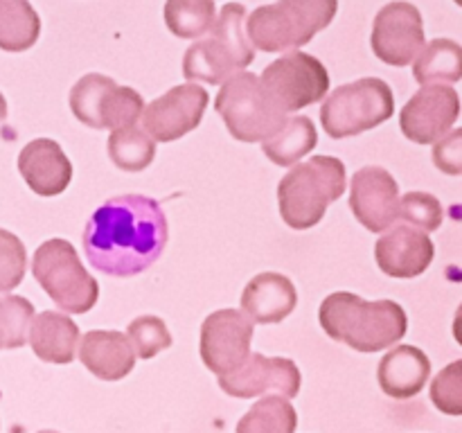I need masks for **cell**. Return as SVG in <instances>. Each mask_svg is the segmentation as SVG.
Segmentation results:
<instances>
[{"label": "cell", "mask_w": 462, "mask_h": 433, "mask_svg": "<svg viewBox=\"0 0 462 433\" xmlns=\"http://www.w3.org/2000/svg\"><path fill=\"white\" fill-rule=\"evenodd\" d=\"M170 224L161 203L144 194L108 198L93 212L81 242L90 266L113 278H134L162 255Z\"/></svg>", "instance_id": "1"}, {"label": "cell", "mask_w": 462, "mask_h": 433, "mask_svg": "<svg viewBox=\"0 0 462 433\" xmlns=\"http://www.w3.org/2000/svg\"><path fill=\"white\" fill-rule=\"evenodd\" d=\"M325 334L356 352H382L409 332V316L395 300H364L350 291L329 293L319 309Z\"/></svg>", "instance_id": "2"}, {"label": "cell", "mask_w": 462, "mask_h": 433, "mask_svg": "<svg viewBox=\"0 0 462 433\" xmlns=\"http://www.w3.org/2000/svg\"><path fill=\"white\" fill-rule=\"evenodd\" d=\"M255 61V48L246 34V9L239 3L221 7L210 30L197 39L183 57L185 79L224 84Z\"/></svg>", "instance_id": "3"}, {"label": "cell", "mask_w": 462, "mask_h": 433, "mask_svg": "<svg viewBox=\"0 0 462 433\" xmlns=\"http://www.w3.org/2000/svg\"><path fill=\"white\" fill-rule=\"evenodd\" d=\"M346 165L334 156H314L293 167L278 185L282 221L293 230L314 228L323 221L329 203L346 192Z\"/></svg>", "instance_id": "4"}, {"label": "cell", "mask_w": 462, "mask_h": 433, "mask_svg": "<svg viewBox=\"0 0 462 433\" xmlns=\"http://www.w3.org/2000/svg\"><path fill=\"white\" fill-rule=\"evenodd\" d=\"M338 0H278L248 16L246 34L253 48L289 52L310 43L337 18Z\"/></svg>", "instance_id": "5"}, {"label": "cell", "mask_w": 462, "mask_h": 433, "mask_svg": "<svg viewBox=\"0 0 462 433\" xmlns=\"http://www.w3.org/2000/svg\"><path fill=\"white\" fill-rule=\"evenodd\" d=\"M215 108L224 117L228 134L239 143H264L289 120L269 97L260 77L246 70L221 84Z\"/></svg>", "instance_id": "6"}, {"label": "cell", "mask_w": 462, "mask_h": 433, "mask_svg": "<svg viewBox=\"0 0 462 433\" xmlns=\"http://www.w3.org/2000/svg\"><path fill=\"white\" fill-rule=\"evenodd\" d=\"M32 275L63 314H86L99 298V284L66 239H48L32 257Z\"/></svg>", "instance_id": "7"}, {"label": "cell", "mask_w": 462, "mask_h": 433, "mask_svg": "<svg viewBox=\"0 0 462 433\" xmlns=\"http://www.w3.org/2000/svg\"><path fill=\"white\" fill-rule=\"evenodd\" d=\"M393 113L395 97L391 86L379 77H364L329 93L320 108V122L328 135L343 140L377 129L391 120Z\"/></svg>", "instance_id": "8"}, {"label": "cell", "mask_w": 462, "mask_h": 433, "mask_svg": "<svg viewBox=\"0 0 462 433\" xmlns=\"http://www.w3.org/2000/svg\"><path fill=\"white\" fill-rule=\"evenodd\" d=\"M70 108L81 124L116 131L138 124L144 111V99L131 86H117L111 77L90 72L72 86Z\"/></svg>", "instance_id": "9"}, {"label": "cell", "mask_w": 462, "mask_h": 433, "mask_svg": "<svg viewBox=\"0 0 462 433\" xmlns=\"http://www.w3.org/2000/svg\"><path fill=\"white\" fill-rule=\"evenodd\" d=\"M269 97L284 113L300 111L320 102L329 90L328 68L311 54L291 50L264 68L260 77Z\"/></svg>", "instance_id": "10"}, {"label": "cell", "mask_w": 462, "mask_h": 433, "mask_svg": "<svg viewBox=\"0 0 462 433\" xmlns=\"http://www.w3.org/2000/svg\"><path fill=\"white\" fill-rule=\"evenodd\" d=\"M255 325L242 309L212 311L201 325V359L210 373L230 374L251 355Z\"/></svg>", "instance_id": "11"}, {"label": "cell", "mask_w": 462, "mask_h": 433, "mask_svg": "<svg viewBox=\"0 0 462 433\" xmlns=\"http://www.w3.org/2000/svg\"><path fill=\"white\" fill-rule=\"evenodd\" d=\"M370 45L377 59L395 68L409 66L415 61L422 48L427 45L424 36L422 14L415 5L395 0L386 7L379 9L373 23V36Z\"/></svg>", "instance_id": "12"}, {"label": "cell", "mask_w": 462, "mask_h": 433, "mask_svg": "<svg viewBox=\"0 0 462 433\" xmlns=\"http://www.w3.org/2000/svg\"><path fill=\"white\" fill-rule=\"evenodd\" d=\"M219 386L226 395L237 400H251L266 392L291 400L300 392L302 374L291 359L253 352L237 370L219 377Z\"/></svg>", "instance_id": "13"}, {"label": "cell", "mask_w": 462, "mask_h": 433, "mask_svg": "<svg viewBox=\"0 0 462 433\" xmlns=\"http://www.w3.org/2000/svg\"><path fill=\"white\" fill-rule=\"evenodd\" d=\"M210 95L199 84H180L152 104H144L143 126L153 143H171L197 129L203 120Z\"/></svg>", "instance_id": "14"}, {"label": "cell", "mask_w": 462, "mask_h": 433, "mask_svg": "<svg viewBox=\"0 0 462 433\" xmlns=\"http://www.w3.org/2000/svg\"><path fill=\"white\" fill-rule=\"evenodd\" d=\"M460 115V97L451 86H422L400 113L402 134L415 144H433L451 131Z\"/></svg>", "instance_id": "15"}, {"label": "cell", "mask_w": 462, "mask_h": 433, "mask_svg": "<svg viewBox=\"0 0 462 433\" xmlns=\"http://www.w3.org/2000/svg\"><path fill=\"white\" fill-rule=\"evenodd\" d=\"M350 210L370 233H383L397 224L400 212V185L383 167H361L352 176Z\"/></svg>", "instance_id": "16"}, {"label": "cell", "mask_w": 462, "mask_h": 433, "mask_svg": "<svg viewBox=\"0 0 462 433\" xmlns=\"http://www.w3.org/2000/svg\"><path fill=\"white\" fill-rule=\"evenodd\" d=\"M436 246L424 230L409 224H397L383 230L374 244L377 266L391 278H418L431 266Z\"/></svg>", "instance_id": "17"}, {"label": "cell", "mask_w": 462, "mask_h": 433, "mask_svg": "<svg viewBox=\"0 0 462 433\" xmlns=\"http://www.w3.org/2000/svg\"><path fill=\"white\" fill-rule=\"evenodd\" d=\"M18 171L39 197H59L72 180V162L61 144L50 138H36L18 153Z\"/></svg>", "instance_id": "18"}, {"label": "cell", "mask_w": 462, "mask_h": 433, "mask_svg": "<svg viewBox=\"0 0 462 433\" xmlns=\"http://www.w3.org/2000/svg\"><path fill=\"white\" fill-rule=\"evenodd\" d=\"M79 361L102 382H120L134 370L135 352L126 334L93 329L79 338Z\"/></svg>", "instance_id": "19"}, {"label": "cell", "mask_w": 462, "mask_h": 433, "mask_svg": "<svg viewBox=\"0 0 462 433\" xmlns=\"http://www.w3.org/2000/svg\"><path fill=\"white\" fill-rule=\"evenodd\" d=\"M431 377V359L420 347L402 343L395 345L377 368V379L382 391L393 400H411L427 386Z\"/></svg>", "instance_id": "20"}, {"label": "cell", "mask_w": 462, "mask_h": 433, "mask_svg": "<svg viewBox=\"0 0 462 433\" xmlns=\"http://www.w3.org/2000/svg\"><path fill=\"white\" fill-rule=\"evenodd\" d=\"M298 305V291L291 280L282 273L255 275L242 291V311L262 325H275L287 318Z\"/></svg>", "instance_id": "21"}, {"label": "cell", "mask_w": 462, "mask_h": 433, "mask_svg": "<svg viewBox=\"0 0 462 433\" xmlns=\"http://www.w3.org/2000/svg\"><path fill=\"white\" fill-rule=\"evenodd\" d=\"M27 341L34 355L45 364H70L75 361L79 327L63 311H41L32 318Z\"/></svg>", "instance_id": "22"}, {"label": "cell", "mask_w": 462, "mask_h": 433, "mask_svg": "<svg viewBox=\"0 0 462 433\" xmlns=\"http://www.w3.org/2000/svg\"><path fill=\"white\" fill-rule=\"evenodd\" d=\"M316 144H319V131H316L314 122L307 115H296L284 122L282 129L275 131L269 140L262 143V152L275 165L291 167L300 158H305Z\"/></svg>", "instance_id": "23"}, {"label": "cell", "mask_w": 462, "mask_h": 433, "mask_svg": "<svg viewBox=\"0 0 462 433\" xmlns=\"http://www.w3.org/2000/svg\"><path fill=\"white\" fill-rule=\"evenodd\" d=\"M415 79L422 86L456 84L462 77V48L451 39H433L413 63Z\"/></svg>", "instance_id": "24"}, {"label": "cell", "mask_w": 462, "mask_h": 433, "mask_svg": "<svg viewBox=\"0 0 462 433\" xmlns=\"http://www.w3.org/2000/svg\"><path fill=\"white\" fill-rule=\"evenodd\" d=\"M41 34V18L30 0H0V50L25 52Z\"/></svg>", "instance_id": "25"}, {"label": "cell", "mask_w": 462, "mask_h": 433, "mask_svg": "<svg viewBox=\"0 0 462 433\" xmlns=\"http://www.w3.org/2000/svg\"><path fill=\"white\" fill-rule=\"evenodd\" d=\"M108 158L122 171H143L156 158V143L138 124L122 126L108 138Z\"/></svg>", "instance_id": "26"}, {"label": "cell", "mask_w": 462, "mask_h": 433, "mask_svg": "<svg viewBox=\"0 0 462 433\" xmlns=\"http://www.w3.org/2000/svg\"><path fill=\"white\" fill-rule=\"evenodd\" d=\"M296 427L298 413L291 401L280 395H266L239 419L235 433H296Z\"/></svg>", "instance_id": "27"}, {"label": "cell", "mask_w": 462, "mask_h": 433, "mask_svg": "<svg viewBox=\"0 0 462 433\" xmlns=\"http://www.w3.org/2000/svg\"><path fill=\"white\" fill-rule=\"evenodd\" d=\"M217 18L215 0H167V30L179 39H201Z\"/></svg>", "instance_id": "28"}, {"label": "cell", "mask_w": 462, "mask_h": 433, "mask_svg": "<svg viewBox=\"0 0 462 433\" xmlns=\"http://www.w3.org/2000/svg\"><path fill=\"white\" fill-rule=\"evenodd\" d=\"M34 307L23 296L0 298V350H16L27 343Z\"/></svg>", "instance_id": "29"}, {"label": "cell", "mask_w": 462, "mask_h": 433, "mask_svg": "<svg viewBox=\"0 0 462 433\" xmlns=\"http://www.w3.org/2000/svg\"><path fill=\"white\" fill-rule=\"evenodd\" d=\"M126 338L134 345L135 356H140V359H153L158 352L167 350L174 343L165 320L149 314L131 320L129 327H126Z\"/></svg>", "instance_id": "30"}, {"label": "cell", "mask_w": 462, "mask_h": 433, "mask_svg": "<svg viewBox=\"0 0 462 433\" xmlns=\"http://www.w3.org/2000/svg\"><path fill=\"white\" fill-rule=\"evenodd\" d=\"M442 219H445V210L433 194L409 192L400 197L397 221H402V224H409L413 228L424 230V233H433V230L440 228Z\"/></svg>", "instance_id": "31"}, {"label": "cell", "mask_w": 462, "mask_h": 433, "mask_svg": "<svg viewBox=\"0 0 462 433\" xmlns=\"http://www.w3.org/2000/svg\"><path fill=\"white\" fill-rule=\"evenodd\" d=\"M27 271V251L21 239L0 228V293H9L23 282Z\"/></svg>", "instance_id": "32"}, {"label": "cell", "mask_w": 462, "mask_h": 433, "mask_svg": "<svg viewBox=\"0 0 462 433\" xmlns=\"http://www.w3.org/2000/svg\"><path fill=\"white\" fill-rule=\"evenodd\" d=\"M431 400L445 415H462V364L447 365L431 383Z\"/></svg>", "instance_id": "33"}, {"label": "cell", "mask_w": 462, "mask_h": 433, "mask_svg": "<svg viewBox=\"0 0 462 433\" xmlns=\"http://www.w3.org/2000/svg\"><path fill=\"white\" fill-rule=\"evenodd\" d=\"M433 162L440 171L449 176H458L462 171V131L451 129L442 135L433 147Z\"/></svg>", "instance_id": "34"}, {"label": "cell", "mask_w": 462, "mask_h": 433, "mask_svg": "<svg viewBox=\"0 0 462 433\" xmlns=\"http://www.w3.org/2000/svg\"><path fill=\"white\" fill-rule=\"evenodd\" d=\"M5 120H7V99L0 93V129L5 126Z\"/></svg>", "instance_id": "35"}, {"label": "cell", "mask_w": 462, "mask_h": 433, "mask_svg": "<svg viewBox=\"0 0 462 433\" xmlns=\"http://www.w3.org/2000/svg\"><path fill=\"white\" fill-rule=\"evenodd\" d=\"M39 433H59V431H50V428H48V431H39Z\"/></svg>", "instance_id": "36"}]
</instances>
